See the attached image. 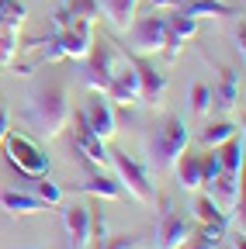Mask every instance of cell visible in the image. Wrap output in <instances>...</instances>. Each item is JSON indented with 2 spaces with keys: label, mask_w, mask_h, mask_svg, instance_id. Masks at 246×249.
<instances>
[{
  "label": "cell",
  "mask_w": 246,
  "mask_h": 249,
  "mask_svg": "<svg viewBox=\"0 0 246 249\" xmlns=\"http://www.w3.org/2000/svg\"><path fill=\"white\" fill-rule=\"evenodd\" d=\"M163 18H167V31H170V35H177L180 42H188V38H194V35H198V18H194V14L173 7V11H170V14H163Z\"/></svg>",
  "instance_id": "20"
},
{
  "label": "cell",
  "mask_w": 246,
  "mask_h": 249,
  "mask_svg": "<svg viewBox=\"0 0 246 249\" xmlns=\"http://www.w3.org/2000/svg\"><path fill=\"white\" fill-rule=\"evenodd\" d=\"M215 107L222 114H229L236 104H239V70H222V80H219V90L211 93Z\"/></svg>",
  "instance_id": "15"
},
{
  "label": "cell",
  "mask_w": 246,
  "mask_h": 249,
  "mask_svg": "<svg viewBox=\"0 0 246 249\" xmlns=\"http://www.w3.org/2000/svg\"><path fill=\"white\" fill-rule=\"evenodd\" d=\"M94 45H97V42H94ZM87 59H90V62H87V73H83L87 87L97 90V93H108L111 76H114V59H118V52L111 49V42H101L97 49H90Z\"/></svg>",
  "instance_id": "8"
},
{
  "label": "cell",
  "mask_w": 246,
  "mask_h": 249,
  "mask_svg": "<svg viewBox=\"0 0 246 249\" xmlns=\"http://www.w3.org/2000/svg\"><path fill=\"white\" fill-rule=\"evenodd\" d=\"M0 142H4V156L14 170H21L28 177H45L49 173V156L35 139H28L21 132H4Z\"/></svg>",
  "instance_id": "4"
},
{
  "label": "cell",
  "mask_w": 246,
  "mask_h": 249,
  "mask_svg": "<svg viewBox=\"0 0 246 249\" xmlns=\"http://www.w3.org/2000/svg\"><path fill=\"white\" fill-rule=\"evenodd\" d=\"M104 249H139V239L135 235H114Z\"/></svg>",
  "instance_id": "31"
},
{
  "label": "cell",
  "mask_w": 246,
  "mask_h": 249,
  "mask_svg": "<svg viewBox=\"0 0 246 249\" xmlns=\"http://www.w3.org/2000/svg\"><path fill=\"white\" fill-rule=\"evenodd\" d=\"M129 59H132V66L139 73V97H142V104H160L163 90H167V76L156 73V66L146 62L142 55H135V52H129Z\"/></svg>",
  "instance_id": "10"
},
{
  "label": "cell",
  "mask_w": 246,
  "mask_h": 249,
  "mask_svg": "<svg viewBox=\"0 0 246 249\" xmlns=\"http://www.w3.org/2000/svg\"><path fill=\"white\" fill-rule=\"evenodd\" d=\"M24 118L28 124L42 135V139H59L63 128L70 124V101H66V90L59 83H49L42 90H35L28 97V107H24Z\"/></svg>",
  "instance_id": "2"
},
{
  "label": "cell",
  "mask_w": 246,
  "mask_h": 249,
  "mask_svg": "<svg viewBox=\"0 0 246 249\" xmlns=\"http://www.w3.org/2000/svg\"><path fill=\"white\" fill-rule=\"evenodd\" d=\"M24 49H32L38 62H63V59H87L94 49V21L76 18L70 31H52L49 38H28Z\"/></svg>",
  "instance_id": "1"
},
{
  "label": "cell",
  "mask_w": 246,
  "mask_h": 249,
  "mask_svg": "<svg viewBox=\"0 0 246 249\" xmlns=\"http://www.w3.org/2000/svg\"><path fill=\"white\" fill-rule=\"evenodd\" d=\"M73 21H76V18L66 11V4L52 11V28H56V31H70V28H73Z\"/></svg>",
  "instance_id": "30"
},
{
  "label": "cell",
  "mask_w": 246,
  "mask_h": 249,
  "mask_svg": "<svg viewBox=\"0 0 246 249\" xmlns=\"http://www.w3.org/2000/svg\"><path fill=\"white\" fill-rule=\"evenodd\" d=\"M108 101L111 104H121V107L142 104V97H139V73L132 66L129 52L121 55V62L114 66V76H111V87H108Z\"/></svg>",
  "instance_id": "7"
},
{
  "label": "cell",
  "mask_w": 246,
  "mask_h": 249,
  "mask_svg": "<svg viewBox=\"0 0 246 249\" xmlns=\"http://www.w3.org/2000/svg\"><path fill=\"white\" fill-rule=\"evenodd\" d=\"M63 222H66V232H70V246L73 249H87L90 246V208L66 204L63 208Z\"/></svg>",
  "instance_id": "13"
},
{
  "label": "cell",
  "mask_w": 246,
  "mask_h": 249,
  "mask_svg": "<svg viewBox=\"0 0 246 249\" xmlns=\"http://www.w3.org/2000/svg\"><path fill=\"white\" fill-rule=\"evenodd\" d=\"M219 163L226 173H243V139L239 135H232L219 145Z\"/></svg>",
  "instance_id": "22"
},
{
  "label": "cell",
  "mask_w": 246,
  "mask_h": 249,
  "mask_svg": "<svg viewBox=\"0 0 246 249\" xmlns=\"http://www.w3.org/2000/svg\"><path fill=\"white\" fill-rule=\"evenodd\" d=\"M180 11H188V14H211V18H229L232 7L219 4V0H191V4H180Z\"/></svg>",
  "instance_id": "24"
},
{
  "label": "cell",
  "mask_w": 246,
  "mask_h": 249,
  "mask_svg": "<svg viewBox=\"0 0 246 249\" xmlns=\"http://www.w3.org/2000/svg\"><path fill=\"white\" fill-rule=\"evenodd\" d=\"M201 160V187H208L215 177L222 173V163H219V152H208V156H198Z\"/></svg>",
  "instance_id": "28"
},
{
  "label": "cell",
  "mask_w": 246,
  "mask_h": 249,
  "mask_svg": "<svg viewBox=\"0 0 246 249\" xmlns=\"http://www.w3.org/2000/svg\"><path fill=\"white\" fill-rule=\"evenodd\" d=\"M108 160L114 163V173H118V183L125 187V191L135 197V201H142V204H149V201H156V191H152V183H149V173L142 170V163H135L129 152H121V149H114V152H108Z\"/></svg>",
  "instance_id": "6"
},
{
  "label": "cell",
  "mask_w": 246,
  "mask_h": 249,
  "mask_svg": "<svg viewBox=\"0 0 246 249\" xmlns=\"http://www.w3.org/2000/svg\"><path fill=\"white\" fill-rule=\"evenodd\" d=\"M76 152L83 156V160L104 166L108 163V149H104V139H97L94 132H90V124L83 118V111H76Z\"/></svg>",
  "instance_id": "14"
},
{
  "label": "cell",
  "mask_w": 246,
  "mask_h": 249,
  "mask_svg": "<svg viewBox=\"0 0 246 249\" xmlns=\"http://www.w3.org/2000/svg\"><path fill=\"white\" fill-rule=\"evenodd\" d=\"M66 11L73 18H83V21H97V14H101L97 0H66Z\"/></svg>",
  "instance_id": "27"
},
{
  "label": "cell",
  "mask_w": 246,
  "mask_h": 249,
  "mask_svg": "<svg viewBox=\"0 0 246 249\" xmlns=\"http://www.w3.org/2000/svg\"><path fill=\"white\" fill-rule=\"evenodd\" d=\"M135 4H139V0H97V7L104 11V18L118 31H129V24L135 18Z\"/></svg>",
  "instance_id": "17"
},
{
  "label": "cell",
  "mask_w": 246,
  "mask_h": 249,
  "mask_svg": "<svg viewBox=\"0 0 246 249\" xmlns=\"http://www.w3.org/2000/svg\"><path fill=\"white\" fill-rule=\"evenodd\" d=\"M163 42H167V18L160 11L132 18V24H129V45H132L135 55L163 52Z\"/></svg>",
  "instance_id": "5"
},
{
  "label": "cell",
  "mask_w": 246,
  "mask_h": 249,
  "mask_svg": "<svg viewBox=\"0 0 246 249\" xmlns=\"http://www.w3.org/2000/svg\"><path fill=\"white\" fill-rule=\"evenodd\" d=\"M4 132H7V107L0 104V139H4Z\"/></svg>",
  "instance_id": "33"
},
{
  "label": "cell",
  "mask_w": 246,
  "mask_h": 249,
  "mask_svg": "<svg viewBox=\"0 0 246 249\" xmlns=\"http://www.w3.org/2000/svg\"><path fill=\"white\" fill-rule=\"evenodd\" d=\"M184 242H191V225H188V218H184V214H177L167 204L160 225H156V249H177Z\"/></svg>",
  "instance_id": "11"
},
{
  "label": "cell",
  "mask_w": 246,
  "mask_h": 249,
  "mask_svg": "<svg viewBox=\"0 0 246 249\" xmlns=\"http://www.w3.org/2000/svg\"><path fill=\"white\" fill-rule=\"evenodd\" d=\"M173 166H177V180H180V187L184 191H198L201 187V160L198 156H177L173 160Z\"/></svg>",
  "instance_id": "19"
},
{
  "label": "cell",
  "mask_w": 246,
  "mask_h": 249,
  "mask_svg": "<svg viewBox=\"0 0 246 249\" xmlns=\"http://www.w3.org/2000/svg\"><path fill=\"white\" fill-rule=\"evenodd\" d=\"M188 142H191L188 121L177 118V114L163 118V121L156 124V132H152V139H149V160H152V166H156V173L170 170L173 160L188 149Z\"/></svg>",
  "instance_id": "3"
},
{
  "label": "cell",
  "mask_w": 246,
  "mask_h": 249,
  "mask_svg": "<svg viewBox=\"0 0 246 249\" xmlns=\"http://www.w3.org/2000/svg\"><path fill=\"white\" fill-rule=\"evenodd\" d=\"M80 191L94 194V197H104V201H121L125 197V187H121L118 180H111V177H94V180L80 183Z\"/></svg>",
  "instance_id": "21"
},
{
  "label": "cell",
  "mask_w": 246,
  "mask_h": 249,
  "mask_svg": "<svg viewBox=\"0 0 246 249\" xmlns=\"http://www.w3.org/2000/svg\"><path fill=\"white\" fill-rule=\"evenodd\" d=\"M149 4L156 7V11H173V7H180V4H184V0H149Z\"/></svg>",
  "instance_id": "32"
},
{
  "label": "cell",
  "mask_w": 246,
  "mask_h": 249,
  "mask_svg": "<svg viewBox=\"0 0 246 249\" xmlns=\"http://www.w3.org/2000/svg\"><path fill=\"white\" fill-rule=\"evenodd\" d=\"M35 197H42L49 208H52V204H63V187L52 183L49 177H38V183H35Z\"/></svg>",
  "instance_id": "26"
},
{
  "label": "cell",
  "mask_w": 246,
  "mask_h": 249,
  "mask_svg": "<svg viewBox=\"0 0 246 249\" xmlns=\"http://www.w3.org/2000/svg\"><path fill=\"white\" fill-rule=\"evenodd\" d=\"M211 107V90H208V83H194L191 87V111L194 114H205Z\"/></svg>",
  "instance_id": "29"
},
{
  "label": "cell",
  "mask_w": 246,
  "mask_h": 249,
  "mask_svg": "<svg viewBox=\"0 0 246 249\" xmlns=\"http://www.w3.org/2000/svg\"><path fill=\"white\" fill-rule=\"evenodd\" d=\"M229 239H232V242H229L232 249H246V242H243V232H239V235H229Z\"/></svg>",
  "instance_id": "34"
},
{
  "label": "cell",
  "mask_w": 246,
  "mask_h": 249,
  "mask_svg": "<svg viewBox=\"0 0 246 249\" xmlns=\"http://www.w3.org/2000/svg\"><path fill=\"white\" fill-rule=\"evenodd\" d=\"M236 128H239V124H232V121H211V124L201 128V145L205 149H219L226 139L236 135Z\"/></svg>",
  "instance_id": "23"
},
{
  "label": "cell",
  "mask_w": 246,
  "mask_h": 249,
  "mask_svg": "<svg viewBox=\"0 0 246 249\" xmlns=\"http://www.w3.org/2000/svg\"><path fill=\"white\" fill-rule=\"evenodd\" d=\"M0 204H4V211H11V214H38V211L49 208L42 197L24 194V191H0Z\"/></svg>",
  "instance_id": "16"
},
{
  "label": "cell",
  "mask_w": 246,
  "mask_h": 249,
  "mask_svg": "<svg viewBox=\"0 0 246 249\" xmlns=\"http://www.w3.org/2000/svg\"><path fill=\"white\" fill-rule=\"evenodd\" d=\"M0 14H4V28H21L28 21V7L18 0H0Z\"/></svg>",
  "instance_id": "25"
},
{
  "label": "cell",
  "mask_w": 246,
  "mask_h": 249,
  "mask_svg": "<svg viewBox=\"0 0 246 249\" xmlns=\"http://www.w3.org/2000/svg\"><path fill=\"white\" fill-rule=\"evenodd\" d=\"M83 118H87V124H90V132H94L97 139H114V132H118V118H114V104L108 101V93H97L94 90V97L87 101V107H83Z\"/></svg>",
  "instance_id": "9"
},
{
  "label": "cell",
  "mask_w": 246,
  "mask_h": 249,
  "mask_svg": "<svg viewBox=\"0 0 246 249\" xmlns=\"http://www.w3.org/2000/svg\"><path fill=\"white\" fill-rule=\"evenodd\" d=\"M208 197L219 204L226 214H232L239 204H243V191H239V173H219L211 183H208Z\"/></svg>",
  "instance_id": "12"
},
{
  "label": "cell",
  "mask_w": 246,
  "mask_h": 249,
  "mask_svg": "<svg viewBox=\"0 0 246 249\" xmlns=\"http://www.w3.org/2000/svg\"><path fill=\"white\" fill-rule=\"evenodd\" d=\"M194 218H198V225H211V229H219V232H226V225H229V214L215 204L208 194L205 197H198V204H194Z\"/></svg>",
  "instance_id": "18"
}]
</instances>
